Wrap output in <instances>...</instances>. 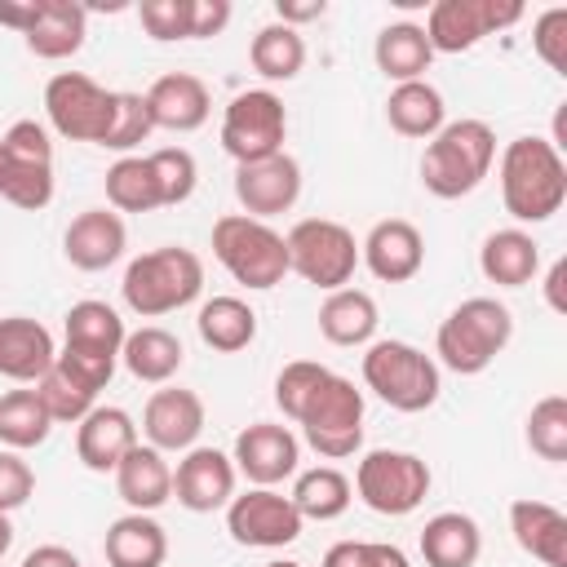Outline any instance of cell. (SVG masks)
Wrapping results in <instances>:
<instances>
[{
	"mask_svg": "<svg viewBox=\"0 0 567 567\" xmlns=\"http://www.w3.org/2000/svg\"><path fill=\"white\" fill-rule=\"evenodd\" d=\"M377 323H381L377 301L363 288H337L319 306V332L332 346H372Z\"/></svg>",
	"mask_w": 567,
	"mask_h": 567,
	"instance_id": "30",
	"label": "cell"
},
{
	"mask_svg": "<svg viewBox=\"0 0 567 567\" xmlns=\"http://www.w3.org/2000/svg\"><path fill=\"white\" fill-rule=\"evenodd\" d=\"M421 558L425 567H474L483 554V532L470 514L443 509L421 527Z\"/></svg>",
	"mask_w": 567,
	"mask_h": 567,
	"instance_id": "28",
	"label": "cell"
},
{
	"mask_svg": "<svg viewBox=\"0 0 567 567\" xmlns=\"http://www.w3.org/2000/svg\"><path fill=\"white\" fill-rule=\"evenodd\" d=\"M35 394H40V403L49 408L53 425H80V421L97 408V390H93L89 381H80L71 368H62L58 359H53V368L35 381Z\"/></svg>",
	"mask_w": 567,
	"mask_h": 567,
	"instance_id": "39",
	"label": "cell"
},
{
	"mask_svg": "<svg viewBox=\"0 0 567 567\" xmlns=\"http://www.w3.org/2000/svg\"><path fill=\"white\" fill-rule=\"evenodd\" d=\"M248 62H252V71H257L261 80H270V84L297 80L301 66H306V40H301V31H292V27H284V22H266V27L252 35V44H248Z\"/></svg>",
	"mask_w": 567,
	"mask_h": 567,
	"instance_id": "36",
	"label": "cell"
},
{
	"mask_svg": "<svg viewBox=\"0 0 567 567\" xmlns=\"http://www.w3.org/2000/svg\"><path fill=\"white\" fill-rule=\"evenodd\" d=\"M230 461H235V474H244L252 487H275L284 478L297 474V461H301V443L288 425H275V421H252L235 434V447H230Z\"/></svg>",
	"mask_w": 567,
	"mask_h": 567,
	"instance_id": "15",
	"label": "cell"
},
{
	"mask_svg": "<svg viewBox=\"0 0 567 567\" xmlns=\"http://www.w3.org/2000/svg\"><path fill=\"white\" fill-rule=\"evenodd\" d=\"M288 270L301 275L306 284L323 288V292H337V288H350L354 270H359V239L332 221V217H301L288 235Z\"/></svg>",
	"mask_w": 567,
	"mask_h": 567,
	"instance_id": "9",
	"label": "cell"
},
{
	"mask_svg": "<svg viewBox=\"0 0 567 567\" xmlns=\"http://www.w3.org/2000/svg\"><path fill=\"white\" fill-rule=\"evenodd\" d=\"M509 532L523 554H532L545 567H567V514L549 501L518 496L509 505Z\"/></svg>",
	"mask_w": 567,
	"mask_h": 567,
	"instance_id": "24",
	"label": "cell"
},
{
	"mask_svg": "<svg viewBox=\"0 0 567 567\" xmlns=\"http://www.w3.org/2000/svg\"><path fill=\"white\" fill-rule=\"evenodd\" d=\"M230 0H190V40H208L221 35L230 22Z\"/></svg>",
	"mask_w": 567,
	"mask_h": 567,
	"instance_id": "49",
	"label": "cell"
},
{
	"mask_svg": "<svg viewBox=\"0 0 567 567\" xmlns=\"http://www.w3.org/2000/svg\"><path fill=\"white\" fill-rule=\"evenodd\" d=\"M288 137V111L284 97L270 89H244L226 102L221 115V151L235 164H257L284 151Z\"/></svg>",
	"mask_w": 567,
	"mask_h": 567,
	"instance_id": "11",
	"label": "cell"
},
{
	"mask_svg": "<svg viewBox=\"0 0 567 567\" xmlns=\"http://www.w3.org/2000/svg\"><path fill=\"white\" fill-rule=\"evenodd\" d=\"M563 288H567V257H558V261L549 266V275H545V301H549L554 315H567V297H563Z\"/></svg>",
	"mask_w": 567,
	"mask_h": 567,
	"instance_id": "52",
	"label": "cell"
},
{
	"mask_svg": "<svg viewBox=\"0 0 567 567\" xmlns=\"http://www.w3.org/2000/svg\"><path fill=\"white\" fill-rule=\"evenodd\" d=\"M9 545H13V523H9V514H0V558L9 554Z\"/></svg>",
	"mask_w": 567,
	"mask_h": 567,
	"instance_id": "54",
	"label": "cell"
},
{
	"mask_svg": "<svg viewBox=\"0 0 567 567\" xmlns=\"http://www.w3.org/2000/svg\"><path fill=\"white\" fill-rule=\"evenodd\" d=\"M128 248V230H124V217L115 208H84L71 217L66 235H62V252L75 270H106L124 257Z\"/></svg>",
	"mask_w": 567,
	"mask_h": 567,
	"instance_id": "20",
	"label": "cell"
},
{
	"mask_svg": "<svg viewBox=\"0 0 567 567\" xmlns=\"http://www.w3.org/2000/svg\"><path fill=\"white\" fill-rule=\"evenodd\" d=\"M106 204L115 213H155V208H164L146 155H120L106 168Z\"/></svg>",
	"mask_w": 567,
	"mask_h": 567,
	"instance_id": "38",
	"label": "cell"
},
{
	"mask_svg": "<svg viewBox=\"0 0 567 567\" xmlns=\"http://www.w3.org/2000/svg\"><path fill=\"white\" fill-rule=\"evenodd\" d=\"M4 182H9V155H4V142H0V190H4Z\"/></svg>",
	"mask_w": 567,
	"mask_h": 567,
	"instance_id": "55",
	"label": "cell"
},
{
	"mask_svg": "<svg viewBox=\"0 0 567 567\" xmlns=\"http://www.w3.org/2000/svg\"><path fill=\"white\" fill-rule=\"evenodd\" d=\"M514 337V315L496 297H465L447 310V319L434 332V354L456 377H478L496 363V354Z\"/></svg>",
	"mask_w": 567,
	"mask_h": 567,
	"instance_id": "3",
	"label": "cell"
},
{
	"mask_svg": "<svg viewBox=\"0 0 567 567\" xmlns=\"http://www.w3.org/2000/svg\"><path fill=\"white\" fill-rule=\"evenodd\" d=\"M532 49H536V58H540L549 71L567 75V9H563V4L545 9V13L532 22Z\"/></svg>",
	"mask_w": 567,
	"mask_h": 567,
	"instance_id": "47",
	"label": "cell"
},
{
	"mask_svg": "<svg viewBox=\"0 0 567 567\" xmlns=\"http://www.w3.org/2000/svg\"><path fill=\"white\" fill-rule=\"evenodd\" d=\"M235 461L217 447H190L182 452L177 470H173V496L182 509L190 514H213V509H226L230 496H235Z\"/></svg>",
	"mask_w": 567,
	"mask_h": 567,
	"instance_id": "17",
	"label": "cell"
},
{
	"mask_svg": "<svg viewBox=\"0 0 567 567\" xmlns=\"http://www.w3.org/2000/svg\"><path fill=\"white\" fill-rule=\"evenodd\" d=\"M137 18H142V31L159 44L190 40V0H142Z\"/></svg>",
	"mask_w": 567,
	"mask_h": 567,
	"instance_id": "46",
	"label": "cell"
},
{
	"mask_svg": "<svg viewBox=\"0 0 567 567\" xmlns=\"http://www.w3.org/2000/svg\"><path fill=\"white\" fill-rule=\"evenodd\" d=\"M151 159V173H155V186H159V204L164 208H177L195 195V182H199V164L186 146H159L146 155Z\"/></svg>",
	"mask_w": 567,
	"mask_h": 567,
	"instance_id": "41",
	"label": "cell"
},
{
	"mask_svg": "<svg viewBox=\"0 0 567 567\" xmlns=\"http://www.w3.org/2000/svg\"><path fill=\"white\" fill-rule=\"evenodd\" d=\"M115 111V89H102L84 71H58L44 84V115L58 137L66 142H93L102 146Z\"/></svg>",
	"mask_w": 567,
	"mask_h": 567,
	"instance_id": "12",
	"label": "cell"
},
{
	"mask_svg": "<svg viewBox=\"0 0 567 567\" xmlns=\"http://www.w3.org/2000/svg\"><path fill=\"white\" fill-rule=\"evenodd\" d=\"M527 447L549 465L567 461V399L563 394H545L527 412Z\"/></svg>",
	"mask_w": 567,
	"mask_h": 567,
	"instance_id": "40",
	"label": "cell"
},
{
	"mask_svg": "<svg viewBox=\"0 0 567 567\" xmlns=\"http://www.w3.org/2000/svg\"><path fill=\"white\" fill-rule=\"evenodd\" d=\"M385 120L399 137H434L443 124H447V106H443V93L425 80H408V84H394L390 97H385Z\"/></svg>",
	"mask_w": 567,
	"mask_h": 567,
	"instance_id": "33",
	"label": "cell"
},
{
	"mask_svg": "<svg viewBox=\"0 0 567 567\" xmlns=\"http://www.w3.org/2000/svg\"><path fill=\"white\" fill-rule=\"evenodd\" d=\"M319 567H412L399 545L385 540H337L328 545Z\"/></svg>",
	"mask_w": 567,
	"mask_h": 567,
	"instance_id": "45",
	"label": "cell"
},
{
	"mask_svg": "<svg viewBox=\"0 0 567 567\" xmlns=\"http://www.w3.org/2000/svg\"><path fill=\"white\" fill-rule=\"evenodd\" d=\"M213 257L226 266V275L252 292H266L284 284L288 275V244L270 221H257L248 213H226L213 221Z\"/></svg>",
	"mask_w": 567,
	"mask_h": 567,
	"instance_id": "5",
	"label": "cell"
},
{
	"mask_svg": "<svg viewBox=\"0 0 567 567\" xmlns=\"http://www.w3.org/2000/svg\"><path fill=\"white\" fill-rule=\"evenodd\" d=\"M359 261H363L381 284H408V279H416L421 266H425V239H421V230H416L412 221L385 217V221H377V226L363 235Z\"/></svg>",
	"mask_w": 567,
	"mask_h": 567,
	"instance_id": "19",
	"label": "cell"
},
{
	"mask_svg": "<svg viewBox=\"0 0 567 567\" xmlns=\"http://www.w3.org/2000/svg\"><path fill=\"white\" fill-rule=\"evenodd\" d=\"M31 18H35V0H0V27H13L22 35Z\"/></svg>",
	"mask_w": 567,
	"mask_h": 567,
	"instance_id": "53",
	"label": "cell"
},
{
	"mask_svg": "<svg viewBox=\"0 0 567 567\" xmlns=\"http://www.w3.org/2000/svg\"><path fill=\"white\" fill-rule=\"evenodd\" d=\"M301 514L292 496L275 487H248L244 496H230L226 505V532L244 549H284L301 536Z\"/></svg>",
	"mask_w": 567,
	"mask_h": 567,
	"instance_id": "14",
	"label": "cell"
},
{
	"mask_svg": "<svg viewBox=\"0 0 567 567\" xmlns=\"http://www.w3.org/2000/svg\"><path fill=\"white\" fill-rule=\"evenodd\" d=\"M115 496L133 514H151L164 501H173V465L164 461V452H155L151 443H137L115 465Z\"/></svg>",
	"mask_w": 567,
	"mask_h": 567,
	"instance_id": "26",
	"label": "cell"
},
{
	"mask_svg": "<svg viewBox=\"0 0 567 567\" xmlns=\"http://www.w3.org/2000/svg\"><path fill=\"white\" fill-rule=\"evenodd\" d=\"M62 350H58V363L71 368L80 381H89L93 390H106L111 377H115V363H120V350H124V319L115 306L106 301H75L66 310V323H62Z\"/></svg>",
	"mask_w": 567,
	"mask_h": 567,
	"instance_id": "7",
	"label": "cell"
},
{
	"mask_svg": "<svg viewBox=\"0 0 567 567\" xmlns=\"http://www.w3.org/2000/svg\"><path fill=\"white\" fill-rule=\"evenodd\" d=\"M195 328H199V341L208 350L235 354V350H248L257 341V310L244 297H208L195 315Z\"/></svg>",
	"mask_w": 567,
	"mask_h": 567,
	"instance_id": "34",
	"label": "cell"
},
{
	"mask_svg": "<svg viewBox=\"0 0 567 567\" xmlns=\"http://www.w3.org/2000/svg\"><path fill=\"white\" fill-rule=\"evenodd\" d=\"M372 58H377V71L385 80L408 84V80H425L430 62H434V49H430L421 22H390V27L377 31Z\"/></svg>",
	"mask_w": 567,
	"mask_h": 567,
	"instance_id": "31",
	"label": "cell"
},
{
	"mask_svg": "<svg viewBox=\"0 0 567 567\" xmlns=\"http://www.w3.org/2000/svg\"><path fill=\"white\" fill-rule=\"evenodd\" d=\"M142 97H146L151 124L155 128H168V133H195V128L208 124V111H213L208 84L199 75H190V71L159 75Z\"/></svg>",
	"mask_w": 567,
	"mask_h": 567,
	"instance_id": "22",
	"label": "cell"
},
{
	"mask_svg": "<svg viewBox=\"0 0 567 567\" xmlns=\"http://www.w3.org/2000/svg\"><path fill=\"white\" fill-rule=\"evenodd\" d=\"M58 359L53 332L40 319L27 315H4L0 319V377L18 385H35Z\"/></svg>",
	"mask_w": 567,
	"mask_h": 567,
	"instance_id": "23",
	"label": "cell"
},
{
	"mask_svg": "<svg viewBox=\"0 0 567 567\" xmlns=\"http://www.w3.org/2000/svg\"><path fill=\"white\" fill-rule=\"evenodd\" d=\"M266 567H301V563H288V558H275V563H266Z\"/></svg>",
	"mask_w": 567,
	"mask_h": 567,
	"instance_id": "56",
	"label": "cell"
},
{
	"mask_svg": "<svg viewBox=\"0 0 567 567\" xmlns=\"http://www.w3.org/2000/svg\"><path fill=\"white\" fill-rule=\"evenodd\" d=\"M501 199L514 221H549L567 199V159L549 137H514L501 151Z\"/></svg>",
	"mask_w": 567,
	"mask_h": 567,
	"instance_id": "1",
	"label": "cell"
},
{
	"mask_svg": "<svg viewBox=\"0 0 567 567\" xmlns=\"http://www.w3.org/2000/svg\"><path fill=\"white\" fill-rule=\"evenodd\" d=\"M31 496H35V474H31V465H27L18 452L0 447V514L22 509Z\"/></svg>",
	"mask_w": 567,
	"mask_h": 567,
	"instance_id": "48",
	"label": "cell"
},
{
	"mask_svg": "<svg viewBox=\"0 0 567 567\" xmlns=\"http://www.w3.org/2000/svg\"><path fill=\"white\" fill-rule=\"evenodd\" d=\"M120 292H124V306L142 319L173 315L204 292V261H199V252L177 248V244L151 248L124 266Z\"/></svg>",
	"mask_w": 567,
	"mask_h": 567,
	"instance_id": "4",
	"label": "cell"
},
{
	"mask_svg": "<svg viewBox=\"0 0 567 567\" xmlns=\"http://www.w3.org/2000/svg\"><path fill=\"white\" fill-rule=\"evenodd\" d=\"M155 133V124H151V111H146V97L142 93H115V111H111V128H106V137H102V146L106 151H120V155H128L133 146H142L146 137Z\"/></svg>",
	"mask_w": 567,
	"mask_h": 567,
	"instance_id": "42",
	"label": "cell"
},
{
	"mask_svg": "<svg viewBox=\"0 0 567 567\" xmlns=\"http://www.w3.org/2000/svg\"><path fill=\"white\" fill-rule=\"evenodd\" d=\"M496 164V133L483 120H452L443 124L421 155V186L434 199H461L483 186Z\"/></svg>",
	"mask_w": 567,
	"mask_h": 567,
	"instance_id": "2",
	"label": "cell"
},
{
	"mask_svg": "<svg viewBox=\"0 0 567 567\" xmlns=\"http://www.w3.org/2000/svg\"><path fill=\"white\" fill-rule=\"evenodd\" d=\"M53 430V416L49 408L40 403L35 385H22V390H9L0 394V443L9 452H27V447H40Z\"/></svg>",
	"mask_w": 567,
	"mask_h": 567,
	"instance_id": "37",
	"label": "cell"
},
{
	"mask_svg": "<svg viewBox=\"0 0 567 567\" xmlns=\"http://www.w3.org/2000/svg\"><path fill=\"white\" fill-rule=\"evenodd\" d=\"M328 372H332V368H323V363H315V359H292V363H284L279 377H275V403H279V412H284L288 421H297L301 408L310 403V394L323 385Z\"/></svg>",
	"mask_w": 567,
	"mask_h": 567,
	"instance_id": "43",
	"label": "cell"
},
{
	"mask_svg": "<svg viewBox=\"0 0 567 567\" xmlns=\"http://www.w3.org/2000/svg\"><path fill=\"white\" fill-rule=\"evenodd\" d=\"M89 35V9L75 0H35V18L22 31L27 49L44 62H62L84 49Z\"/></svg>",
	"mask_w": 567,
	"mask_h": 567,
	"instance_id": "25",
	"label": "cell"
},
{
	"mask_svg": "<svg viewBox=\"0 0 567 567\" xmlns=\"http://www.w3.org/2000/svg\"><path fill=\"white\" fill-rule=\"evenodd\" d=\"M0 142H4L9 164H22V168H53V142H49V128H44V124H35V120H13Z\"/></svg>",
	"mask_w": 567,
	"mask_h": 567,
	"instance_id": "44",
	"label": "cell"
},
{
	"mask_svg": "<svg viewBox=\"0 0 567 567\" xmlns=\"http://www.w3.org/2000/svg\"><path fill=\"white\" fill-rule=\"evenodd\" d=\"M137 421L124 408L97 403L80 425H75V456L93 474H115V465L137 447Z\"/></svg>",
	"mask_w": 567,
	"mask_h": 567,
	"instance_id": "21",
	"label": "cell"
},
{
	"mask_svg": "<svg viewBox=\"0 0 567 567\" xmlns=\"http://www.w3.org/2000/svg\"><path fill=\"white\" fill-rule=\"evenodd\" d=\"M523 18L514 0H434L425 13V40L434 53H465L483 35H496Z\"/></svg>",
	"mask_w": 567,
	"mask_h": 567,
	"instance_id": "13",
	"label": "cell"
},
{
	"mask_svg": "<svg viewBox=\"0 0 567 567\" xmlns=\"http://www.w3.org/2000/svg\"><path fill=\"white\" fill-rule=\"evenodd\" d=\"M363 385L394 412H425L439 403V363L412 341H372L363 350Z\"/></svg>",
	"mask_w": 567,
	"mask_h": 567,
	"instance_id": "6",
	"label": "cell"
},
{
	"mask_svg": "<svg viewBox=\"0 0 567 567\" xmlns=\"http://www.w3.org/2000/svg\"><path fill=\"white\" fill-rule=\"evenodd\" d=\"M430 465L416 452H399V447H372L359 456L354 465V492L359 501L381 514V518H408L412 509H421V501L430 496Z\"/></svg>",
	"mask_w": 567,
	"mask_h": 567,
	"instance_id": "8",
	"label": "cell"
},
{
	"mask_svg": "<svg viewBox=\"0 0 567 567\" xmlns=\"http://www.w3.org/2000/svg\"><path fill=\"white\" fill-rule=\"evenodd\" d=\"M478 270L496 288H523L540 270V244L527 230H518V226L492 230L483 239V248H478Z\"/></svg>",
	"mask_w": 567,
	"mask_h": 567,
	"instance_id": "27",
	"label": "cell"
},
{
	"mask_svg": "<svg viewBox=\"0 0 567 567\" xmlns=\"http://www.w3.org/2000/svg\"><path fill=\"white\" fill-rule=\"evenodd\" d=\"M306 443L323 461H346L363 447V390L350 377L328 372L323 385L310 394V403L297 416Z\"/></svg>",
	"mask_w": 567,
	"mask_h": 567,
	"instance_id": "10",
	"label": "cell"
},
{
	"mask_svg": "<svg viewBox=\"0 0 567 567\" xmlns=\"http://www.w3.org/2000/svg\"><path fill=\"white\" fill-rule=\"evenodd\" d=\"M182 359H186L182 341L168 328H159V323H146V328L128 332L124 337V350H120V363L137 381H146V385H168L182 372Z\"/></svg>",
	"mask_w": 567,
	"mask_h": 567,
	"instance_id": "32",
	"label": "cell"
},
{
	"mask_svg": "<svg viewBox=\"0 0 567 567\" xmlns=\"http://www.w3.org/2000/svg\"><path fill=\"white\" fill-rule=\"evenodd\" d=\"M292 505L301 518H315V523H332L350 509L354 501V487L350 478L337 470V465H315V470H301L297 483H292Z\"/></svg>",
	"mask_w": 567,
	"mask_h": 567,
	"instance_id": "35",
	"label": "cell"
},
{
	"mask_svg": "<svg viewBox=\"0 0 567 567\" xmlns=\"http://www.w3.org/2000/svg\"><path fill=\"white\" fill-rule=\"evenodd\" d=\"M142 434L155 452H190L204 434V399L186 385H159L142 408Z\"/></svg>",
	"mask_w": 567,
	"mask_h": 567,
	"instance_id": "16",
	"label": "cell"
},
{
	"mask_svg": "<svg viewBox=\"0 0 567 567\" xmlns=\"http://www.w3.org/2000/svg\"><path fill=\"white\" fill-rule=\"evenodd\" d=\"M22 567H84V563H80V554H71L66 545H35V549L22 558Z\"/></svg>",
	"mask_w": 567,
	"mask_h": 567,
	"instance_id": "50",
	"label": "cell"
},
{
	"mask_svg": "<svg viewBox=\"0 0 567 567\" xmlns=\"http://www.w3.org/2000/svg\"><path fill=\"white\" fill-rule=\"evenodd\" d=\"M106 567H164L168 558V532L151 514H124L102 536Z\"/></svg>",
	"mask_w": 567,
	"mask_h": 567,
	"instance_id": "29",
	"label": "cell"
},
{
	"mask_svg": "<svg viewBox=\"0 0 567 567\" xmlns=\"http://www.w3.org/2000/svg\"><path fill=\"white\" fill-rule=\"evenodd\" d=\"M297 195H301V164L288 151L257 164H235V199L244 204L248 217L266 221L275 213H288Z\"/></svg>",
	"mask_w": 567,
	"mask_h": 567,
	"instance_id": "18",
	"label": "cell"
},
{
	"mask_svg": "<svg viewBox=\"0 0 567 567\" xmlns=\"http://www.w3.org/2000/svg\"><path fill=\"white\" fill-rule=\"evenodd\" d=\"M323 9H328L323 0H306V4H288V0H279V4H275V13H279L275 22H284V27H292V31H297L301 22H315V18H323Z\"/></svg>",
	"mask_w": 567,
	"mask_h": 567,
	"instance_id": "51",
	"label": "cell"
}]
</instances>
